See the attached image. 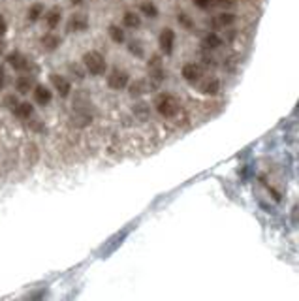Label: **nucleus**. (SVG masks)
<instances>
[{"label": "nucleus", "mask_w": 299, "mask_h": 301, "mask_svg": "<svg viewBox=\"0 0 299 301\" xmlns=\"http://www.w3.org/2000/svg\"><path fill=\"white\" fill-rule=\"evenodd\" d=\"M158 46L162 49L164 55H171L173 53V46H175V32L171 28H164L158 36Z\"/></svg>", "instance_id": "4"}, {"label": "nucleus", "mask_w": 299, "mask_h": 301, "mask_svg": "<svg viewBox=\"0 0 299 301\" xmlns=\"http://www.w3.org/2000/svg\"><path fill=\"white\" fill-rule=\"evenodd\" d=\"M235 21V15L233 13H218L215 19H213V24L215 26H228Z\"/></svg>", "instance_id": "12"}, {"label": "nucleus", "mask_w": 299, "mask_h": 301, "mask_svg": "<svg viewBox=\"0 0 299 301\" xmlns=\"http://www.w3.org/2000/svg\"><path fill=\"white\" fill-rule=\"evenodd\" d=\"M128 49H130V53H134L136 57H143V49H141V46H138L136 42H132Z\"/></svg>", "instance_id": "22"}, {"label": "nucleus", "mask_w": 299, "mask_h": 301, "mask_svg": "<svg viewBox=\"0 0 299 301\" xmlns=\"http://www.w3.org/2000/svg\"><path fill=\"white\" fill-rule=\"evenodd\" d=\"M192 2H194L198 8H209V6L213 4V0H192Z\"/></svg>", "instance_id": "23"}, {"label": "nucleus", "mask_w": 299, "mask_h": 301, "mask_svg": "<svg viewBox=\"0 0 299 301\" xmlns=\"http://www.w3.org/2000/svg\"><path fill=\"white\" fill-rule=\"evenodd\" d=\"M122 21H124V26H128V28H138L141 24V17L134 12H126L122 15Z\"/></svg>", "instance_id": "10"}, {"label": "nucleus", "mask_w": 299, "mask_h": 301, "mask_svg": "<svg viewBox=\"0 0 299 301\" xmlns=\"http://www.w3.org/2000/svg\"><path fill=\"white\" fill-rule=\"evenodd\" d=\"M141 12H143L147 17H156V15H158V10H156L151 2H145V4H141Z\"/></svg>", "instance_id": "20"}, {"label": "nucleus", "mask_w": 299, "mask_h": 301, "mask_svg": "<svg viewBox=\"0 0 299 301\" xmlns=\"http://www.w3.org/2000/svg\"><path fill=\"white\" fill-rule=\"evenodd\" d=\"M218 91H220L218 79H211L209 83H205L204 87H202V93L207 94V96H215V94H218Z\"/></svg>", "instance_id": "13"}, {"label": "nucleus", "mask_w": 299, "mask_h": 301, "mask_svg": "<svg viewBox=\"0 0 299 301\" xmlns=\"http://www.w3.org/2000/svg\"><path fill=\"white\" fill-rule=\"evenodd\" d=\"M32 106L30 104H26V102H23V104H15V108H13V113L19 117V119H28L30 115H32Z\"/></svg>", "instance_id": "9"}, {"label": "nucleus", "mask_w": 299, "mask_h": 301, "mask_svg": "<svg viewBox=\"0 0 299 301\" xmlns=\"http://www.w3.org/2000/svg\"><path fill=\"white\" fill-rule=\"evenodd\" d=\"M60 17H62V13H60L59 8H51L47 12V15H46V21H47L49 28H55L60 23Z\"/></svg>", "instance_id": "11"}, {"label": "nucleus", "mask_w": 299, "mask_h": 301, "mask_svg": "<svg viewBox=\"0 0 299 301\" xmlns=\"http://www.w3.org/2000/svg\"><path fill=\"white\" fill-rule=\"evenodd\" d=\"M15 89H17V93H21V94H28V93H30V89H32V83H30V79H28L26 75H23V77H19V79H17Z\"/></svg>", "instance_id": "15"}, {"label": "nucleus", "mask_w": 299, "mask_h": 301, "mask_svg": "<svg viewBox=\"0 0 299 301\" xmlns=\"http://www.w3.org/2000/svg\"><path fill=\"white\" fill-rule=\"evenodd\" d=\"M222 46V40H220V36H216V34H209V36L204 40V47L207 49H216Z\"/></svg>", "instance_id": "16"}, {"label": "nucleus", "mask_w": 299, "mask_h": 301, "mask_svg": "<svg viewBox=\"0 0 299 301\" xmlns=\"http://www.w3.org/2000/svg\"><path fill=\"white\" fill-rule=\"evenodd\" d=\"M4 34H6V21H4V17L0 15V42H2Z\"/></svg>", "instance_id": "24"}, {"label": "nucleus", "mask_w": 299, "mask_h": 301, "mask_svg": "<svg viewBox=\"0 0 299 301\" xmlns=\"http://www.w3.org/2000/svg\"><path fill=\"white\" fill-rule=\"evenodd\" d=\"M179 108H181L179 100L175 96H171V94H162V96H158V100H156V111L162 117H166V119L175 117L179 113Z\"/></svg>", "instance_id": "2"}, {"label": "nucleus", "mask_w": 299, "mask_h": 301, "mask_svg": "<svg viewBox=\"0 0 299 301\" xmlns=\"http://www.w3.org/2000/svg\"><path fill=\"white\" fill-rule=\"evenodd\" d=\"M42 46L49 51H53V49H57L60 46V38L55 36V34H47V36L42 38Z\"/></svg>", "instance_id": "14"}, {"label": "nucleus", "mask_w": 299, "mask_h": 301, "mask_svg": "<svg viewBox=\"0 0 299 301\" xmlns=\"http://www.w3.org/2000/svg\"><path fill=\"white\" fill-rule=\"evenodd\" d=\"M8 62L12 64V68L13 70H17V72H24V70H28V68H30V64H28L26 57L21 55V53H17V51L8 55Z\"/></svg>", "instance_id": "6"}, {"label": "nucleus", "mask_w": 299, "mask_h": 301, "mask_svg": "<svg viewBox=\"0 0 299 301\" xmlns=\"http://www.w3.org/2000/svg\"><path fill=\"white\" fill-rule=\"evenodd\" d=\"M34 100H36V104H40V106H47L49 102H51V93H49L47 87L36 85L34 87Z\"/></svg>", "instance_id": "8"}, {"label": "nucleus", "mask_w": 299, "mask_h": 301, "mask_svg": "<svg viewBox=\"0 0 299 301\" xmlns=\"http://www.w3.org/2000/svg\"><path fill=\"white\" fill-rule=\"evenodd\" d=\"M181 75H183L188 83H196V81H200V79H202L204 70H202V66H200V64H196V62H186V64L183 66V70H181Z\"/></svg>", "instance_id": "5"}, {"label": "nucleus", "mask_w": 299, "mask_h": 301, "mask_svg": "<svg viewBox=\"0 0 299 301\" xmlns=\"http://www.w3.org/2000/svg\"><path fill=\"white\" fill-rule=\"evenodd\" d=\"M109 36H111L113 42H117V44H122V42H124V32H122V28L115 26V24L109 26Z\"/></svg>", "instance_id": "17"}, {"label": "nucleus", "mask_w": 299, "mask_h": 301, "mask_svg": "<svg viewBox=\"0 0 299 301\" xmlns=\"http://www.w3.org/2000/svg\"><path fill=\"white\" fill-rule=\"evenodd\" d=\"M132 94H141V85L139 83L134 85V87H132Z\"/></svg>", "instance_id": "27"}, {"label": "nucleus", "mask_w": 299, "mask_h": 301, "mask_svg": "<svg viewBox=\"0 0 299 301\" xmlns=\"http://www.w3.org/2000/svg\"><path fill=\"white\" fill-rule=\"evenodd\" d=\"M42 12H44V6L42 4H34L30 10H28V19L30 21H38L42 17Z\"/></svg>", "instance_id": "19"}, {"label": "nucleus", "mask_w": 299, "mask_h": 301, "mask_svg": "<svg viewBox=\"0 0 299 301\" xmlns=\"http://www.w3.org/2000/svg\"><path fill=\"white\" fill-rule=\"evenodd\" d=\"M83 64L92 75H104L106 68H108L106 59H104V55L100 51H87L83 55Z\"/></svg>", "instance_id": "1"}, {"label": "nucleus", "mask_w": 299, "mask_h": 301, "mask_svg": "<svg viewBox=\"0 0 299 301\" xmlns=\"http://www.w3.org/2000/svg\"><path fill=\"white\" fill-rule=\"evenodd\" d=\"M81 2H83V0H72V4H73V6H77V4H81Z\"/></svg>", "instance_id": "28"}, {"label": "nucleus", "mask_w": 299, "mask_h": 301, "mask_svg": "<svg viewBox=\"0 0 299 301\" xmlns=\"http://www.w3.org/2000/svg\"><path fill=\"white\" fill-rule=\"evenodd\" d=\"M51 81H53L55 89H57V93H59L62 98L70 94V91H72V85H70V81H68V79H64V77H62V75H59V73H53V75H51Z\"/></svg>", "instance_id": "7"}, {"label": "nucleus", "mask_w": 299, "mask_h": 301, "mask_svg": "<svg viewBox=\"0 0 299 301\" xmlns=\"http://www.w3.org/2000/svg\"><path fill=\"white\" fill-rule=\"evenodd\" d=\"M179 21H181L183 24H184L186 28H190V26H192V21H188V19H186V15H183V13L179 15Z\"/></svg>", "instance_id": "25"}, {"label": "nucleus", "mask_w": 299, "mask_h": 301, "mask_svg": "<svg viewBox=\"0 0 299 301\" xmlns=\"http://www.w3.org/2000/svg\"><path fill=\"white\" fill-rule=\"evenodd\" d=\"M89 26L87 19L81 17V15H73L72 17V30H85Z\"/></svg>", "instance_id": "18"}, {"label": "nucleus", "mask_w": 299, "mask_h": 301, "mask_svg": "<svg viewBox=\"0 0 299 301\" xmlns=\"http://www.w3.org/2000/svg\"><path fill=\"white\" fill-rule=\"evenodd\" d=\"M213 4L220 6V8H231L237 4V0H213Z\"/></svg>", "instance_id": "21"}, {"label": "nucleus", "mask_w": 299, "mask_h": 301, "mask_svg": "<svg viewBox=\"0 0 299 301\" xmlns=\"http://www.w3.org/2000/svg\"><path fill=\"white\" fill-rule=\"evenodd\" d=\"M128 81H130L128 73L124 70H119V68H113L108 75V85L115 91H122L124 87H128Z\"/></svg>", "instance_id": "3"}, {"label": "nucleus", "mask_w": 299, "mask_h": 301, "mask_svg": "<svg viewBox=\"0 0 299 301\" xmlns=\"http://www.w3.org/2000/svg\"><path fill=\"white\" fill-rule=\"evenodd\" d=\"M4 83H6V72H4V68L0 66V89L4 87Z\"/></svg>", "instance_id": "26"}]
</instances>
